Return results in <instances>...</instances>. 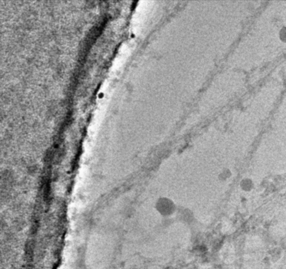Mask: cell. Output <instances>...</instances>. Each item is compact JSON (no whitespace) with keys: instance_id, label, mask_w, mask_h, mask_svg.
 <instances>
[{"instance_id":"6da1fadb","label":"cell","mask_w":286,"mask_h":269,"mask_svg":"<svg viewBox=\"0 0 286 269\" xmlns=\"http://www.w3.org/2000/svg\"><path fill=\"white\" fill-rule=\"evenodd\" d=\"M251 186V183L250 182L249 180H246V179H245V180L242 182V188L245 189V190H249Z\"/></svg>"},{"instance_id":"7a4b0ae2","label":"cell","mask_w":286,"mask_h":269,"mask_svg":"<svg viewBox=\"0 0 286 269\" xmlns=\"http://www.w3.org/2000/svg\"><path fill=\"white\" fill-rule=\"evenodd\" d=\"M281 40L286 41V29H282V31H281Z\"/></svg>"}]
</instances>
